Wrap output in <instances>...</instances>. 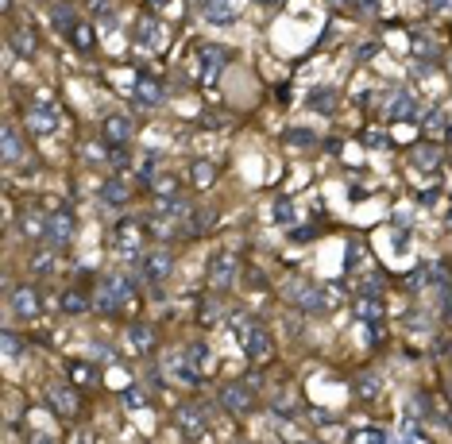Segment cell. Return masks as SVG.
Wrapping results in <instances>:
<instances>
[{
    "label": "cell",
    "mask_w": 452,
    "mask_h": 444,
    "mask_svg": "<svg viewBox=\"0 0 452 444\" xmlns=\"http://www.w3.org/2000/svg\"><path fill=\"white\" fill-rule=\"evenodd\" d=\"M151 213H155L159 220H186V217H190V201H186L182 193H170V197H155Z\"/></svg>",
    "instance_id": "cell-13"
},
{
    "label": "cell",
    "mask_w": 452,
    "mask_h": 444,
    "mask_svg": "<svg viewBox=\"0 0 452 444\" xmlns=\"http://www.w3.org/2000/svg\"><path fill=\"white\" fill-rule=\"evenodd\" d=\"M414 112H418V101H414V93H406V89L391 93V105H386V116H391V120H410Z\"/></svg>",
    "instance_id": "cell-17"
},
{
    "label": "cell",
    "mask_w": 452,
    "mask_h": 444,
    "mask_svg": "<svg viewBox=\"0 0 452 444\" xmlns=\"http://www.w3.org/2000/svg\"><path fill=\"white\" fill-rule=\"evenodd\" d=\"M4 355H8V360H16V355H20V340L12 332H4Z\"/></svg>",
    "instance_id": "cell-44"
},
{
    "label": "cell",
    "mask_w": 452,
    "mask_h": 444,
    "mask_svg": "<svg viewBox=\"0 0 452 444\" xmlns=\"http://www.w3.org/2000/svg\"><path fill=\"white\" fill-rule=\"evenodd\" d=\"M236 275H240V259L232 252H217L209 259V286L213 290H228L236 282Z\"/></svg>",
    "instance_id": "cell-6"
},
{
    "label": "cell",
    "mask_w": 452,
    "mask_h": 444,
    "mask_svg": "<svg viewBox=\"0 0 452 444\" xmlns=\"http://www.w3.org/2000/svg\"><path fill=\"white\" fill-rule=\"evenodd\" d=\"M286 302L298 305L301 313H321V309L333 305L325 293H321V286H310V282H290L286 286Z\"/></svg>",
    "instance_id": "cell-3"
},
{
    "label": "cell",
    "mask_w": 452,
    "mask_h": 444,
    "mask_svg": "<svg viewBox=\"0 0 452 444\" xmlns=\"http://www.w3.org/2000/svg\"><path fill=\"white\" fill-rule=\"evenodd\" d=\"M356 317H360L363 325H379V321H383V305H379V298H360V302H356Z\"/></svg>",
    "instance_id": "cell-26"
},
{
    "label": "cell",
    "mask_w": 452,
    "mask_h": 444,
    "mask_svg": "<svg viewBox=\"0 0 452 444\" xmlns=\"http://www.w3.org/2000/svg\"><path fill=\"white\" fill-rule=\"evenodd\" d=\"M444 317L452 321V286H449V290H444Z\"/></svg>",
    "instance_id": "cell-47"
},
{
    "label": "cell",
    "mask_w": 452,
    "mask_h": 444,
    "mask_svg": "<svg viewBox=\"0 0 452 444\" xmlns=\"http://www.w3.org/2000/svg\"><path fill=\"white\" fill-rule=\"evenodd\" d=\"M140 406H147V394H143L140 386H128L124 390V410H140Z\"/></svg>",
    "instance_id": "cell-37"
},
{
    "label": "cell",
    "mask_w": 452,
    "mask_h": 444,
    "mask_svg": "<svg viewBox=\"0 0 452 444\" xmlns=\"http://www.w3.org/2000/svg\"><path fill=\"white\" fill-rule=\"evenodd\" d=\"M217 398H220V410H228V413H248L251 410V390L243 383H225Z\"/></svg>",
    "instance_id": "cell-9"
},
{
    "label": "cell",
    "mask_w": 452,
    "mask_h": 444,
    "mask_svg": "<svg viewBox=\"0 0 452 444\" xmlns=\"http://www.w3.org/2000/svg\"><path fill=\"white\" fill-rule=\"evenodd\" d=\"M213 220H217V217H213L209 209L193 213V228H190V236H201V232H209V228H213Z\"/></svg>",
    "instance_id": "cell-35"
},
{
    "label": "cell",
    "mask_w": 452,
    "mask_h": 444,
    "mask_svg": "<svg viewBox=\"0 0 452 444\" xmlns=\"http://www.w3.org/2000/svg\"><path fill=\"white\" fill-rule=\"evenodd\" d=\"M128 348H132V352H147L151 344H155V332H151V325H143V321H135V325H128Z\"/></svg>",
    "instance_id": "cell-21"
},
{
    "label": "cell",
    "mask_w": 452,
    "mask_h": 444,
    "mask_svg": "<svg viewBox=\"0 0 452 444\" xmlns=\"http://www.w3.org/2000/svg\"><path fill=\"white\" fill-rule=\"evenodd\" d=\"M128 298H132V282L128 278H100V286L93 290V309L100 313H116L120 305H128Z\"/></svg>",
    "instance_id": "cell-2"
},
{
    "label": "cell",
    "mask_w": 452,
    "mask_h": 444,
    "mask_svg": "<svg viewBox=\"0 0 452 444\" xmlns=\"http://www.w3.org/2000/svg\"><path fill=\"white\" fill-rule=\"evenodd\" d=\"M135 105H140V109H155V105H163V85L151 82V77H140V85H135Z\"/></svg>",
    "instance_id": "cell-20"
},
{
    "label": "cell",
    "mask_w": 452,
    "mask_h": 444,
    "mask_svg": "<svg viewBox=\"0 0 452 444\" xmlns=\"http://www.w3.org/2000/svg\"><path fill=\"white\" fill-rule=\"evenodd\" d=\"M105 139L109 143H128L132 139V120L128 116H109L105 120Z\"/></svg>",
    "instance_id": "cell-22"
},
{
    "label": "cell",
    "mask_w": 452,
    "mask_h": 444,
    "mask_svg": "<svg viewBox=\"0 0 452 444\" xmlns=\"http://www.w3.org/2000/svg\"><path fill=\"white\" fill-rule=\"evenodd\" d=\"M70 39H74V47H77V51H89V47H93V27L77 24V27H74V35H70Z\"/></svg>",
    "instance_id": "cell-36"
},
{
    "label": "cell",
    "mask_w": 452,
    "mask_h": 444,
    "mask_svg": "<svg viewBox=\"0 0 452 444\" xmlns=\"http://www.w3.org/2000/svg\"><path fill=\"white\" fill-rule=\"evenodd\" d=\"M375 51H379V43H368V47H360V59H371Z\"/></svg>",
    "instance_id": "cell-48"
},
{
    "label": "cell",
    "mask_w": 452,
    "mask_h": 444,
    "mask_svg": "<svg viewBox=\"0 0 452 444\" xmlns=\"http://www.w3.org/2000/svg\"><path fill=\"white\" fill-rule=\"evenodd\" d=\"M70 375H74L77 383H97V375H93V367H85V363H70Z\"/></svg>",
    "instance_id": "cell-41"
},
{
    "label": "cell",
    "mask_w": 452,
    "mask_h": 444,
    "mask_svg": "<svg viewBox=\"0 0 452 444\" xmlns=\"http://www.w3.org/2000/svg\"><path fill=\"white\" fill-rule=\"evenodd\" d=\"M437 193H441V190H437V185H429V190L421 193V205H437Z\"/></svg>",
    "instance_id": "cell-46"
},
{
    "label": "cell",
    "mask_w": 452,
    "mask_h": 444,
    "mask_svg": "<svg viewBox=\"0 0 452 444\" xmlns=\"http://www.w3.org/2000/svg\"><path fill=\"white\" fill-rule=\"evenodd\" d=\"M89 4H93L89 12L100 20V24H112V4H109V0H89Z\"/></svg>",
    "instance_id": "cell-40"
},
{
    "label": "cell",
    "mask_w": 452,
    "mask_h": 444,
    "mask_svg": "<svg viewBox=\"0 0 452 444\" xmlns=\"http://www.w3.org/2000/svg\"><path fill=\"white\" fill-rule=\"evenodd\" d=\"M352 390L360 394V398H375V394H379V378L375 375H360L356 383H352Z\"/></svg>",
    "instance_id": "cell-33"
},
{
    "label": "cell",
    "mask_w": 452,
    "mask_h": 444,
    "mask_svg": "<svg viewBox=\"0 0 452 444\" xmlns=\"http://www.w3.org/2000/svg\"><path fill=\"white\" fill-rule=\"evenodd\" d=\"M43 236H47V243H54V247L70 243V236H74V220H70V213H50V217L43 220Z\"/></svg>",
    "instance_id": "cell-10"
},
{
    "label": "cell",
    "mask_w": 452,
    "mask_h": 444,
    "mask_svg": "<svg viewBox=\"0 0 452 444\" xmlns=\"http://www.w3.org/2000/svg\"><path fill=\"white\" fill-rule=\"evenodd\" d=\"M201 16L209 24H232L236 8H232V0H201Z\"/></svg>",
    "instance_id": "cell-18"
},
{
    "label": "cell",
    "mask_w": 452,
    "mask_h": 444,
    "mask_svg": "<svg viewBox=\"0 0 452 444\" xmlns=\"http://www.w3.org/2000/svg\"><path fill=\"white\" fill-rule=\"evenodd\" d=\"M306 444H313V441H306Z\"/></svg>",
    "instance_id": "cell-55"
},
{
    "label": "cell",
    "mask_w": 452,
    "mask_h": 444,
    "mask_svg": "<svg viewBox=\"0 0 452 444\" xmlns=\"http://www.w3.org/2000/svg\"><path fill=\"white\" fill-rule=\"evenodd\" d=\"M228 62V51L225 47H201V77L205 82H213V77L220 74V66Z\"/></svg>",
    "instance_id": "cell-16"
},
{
    "label": "cell",
    "mask_w": 452,
    "mask_h": 444,
    "mask_svg": "<svg viewBox=\"0 0 452 444\" xmlns=\"http://www.w3.org/2000/svg\"><path fill=\"white\" fill-rule=\"evenodd\" d=\"M271 217H275V224L290 228L294 224V201H290V197H278V201L271 205Z\"/></svg>",
    "instance_id": "cell-30"
},
{
    "label": "cell",
    "mask_w": 452,
    "mask_h": 444,
    "mask_svg": "<svg viewBox=\"0 0 452 444\" xmlns=\"http://www.w3.org/2000/svg\"><path fill=\"white\" fill-rule=\"evenodd\" d=\"M449 224H452V213H449Z\"/></svg>",
    "instance_id": "cell-54"
},
{
    "label": "cell",
    "mask_w": 452,
    "mask_h": 444,
    "mask_svg": "<svg viewBox=\"0 0 452 444\" xmlns=\"http://www.w3.org/2000/svg\"><path fill=\"white\" fill-rule=\"evenodd\" d=\"M20 155H24V143H20V132L16 128H4V162H20Z\"/></svg>",
    "instance_id": "cell-29"
},
{
    "label": "cell",
    "mask_w": 452,
    "mask_h": 444,
    "mask_svg": "<svg viewBox=\"0 0 452 444\" xmlns=\"http://www.w3.org/2000/svg\"><path fill=\"white\" fill-rule=\"evenodd\" d=\"M178 429H182L186 436H201L209 429V410H205V406H182V410H178Z\"/></svg>",
    "instance_id": "cell-14"
},
{
    "label": "cell",
    "mask_w": 452,
    "mask_h": 444,
    "mask_svg": "<svg viewBox=\"0 0 452 444\" xmlns=\"http://www.w3.org/2000/svg\"><path fill=\"white\" fill-rule=\"evenodd\" d=\"M398 444H414V433H402V436H398Z\"/></svg>",
    "instance_id": "cell-52"
},
{
    "label": "cell",
    "mask_w": 452,
    "mask_h": 444,
    "mask_svg": "<svg viewBox=\"0 0 452 444\" xmlns=\"http://www.w3.org/2000/svg\"><path fill=\"white\" fill-rule=\"evenodd\" d=\"M12 47H16L20 54H31L35 51V31L31 27H16V31H12Z\"/></svg>",
    "instance_id": "cell-31"
},
{
    "label": "cell",
    "mask_w": 452,
    "mask_h": 444,
    "mask_svg": "<svg viewBox=\"0 0 452 444\" xmlns=\"http://www.w3.org/2000/svg\"><path fill=\"white\" fill-rule=\"evenodd\" d=\"M50 24L59 27V31L74 35V27H77V20H74V8H70V4H54V8H50Z\"/></svg>",
    "instance_id": "cell-27"
},
{
    "label": "cell",
    "mask_w": 452,
    "mask_h": 444,
    "mask_svg": "<svg viewBox=\"0 0 452 444\" xmlns=\"http://www.w3.org/2000/svg\"><path fill=\"white\" fill-rule=\"evenodd\" d=\"M167 375L174 378V383H186V386H197L201 383V371L186 360V348H182V352H170L167 355Z\"/></svg>",
    "instance_id": "cell-11"
},
{
    "label": "cell",
    "mask_w": 452,
    "mask_h": 444,
    "mask_svg": "<svg viewBox=\"0 0 452 444\" xmlns=\"http://www.w3.org/2000/svg\"><path fill=\"white\" fill-rule=\"evenodd\" d=\"M112 247H116L124 259H140V255H143V228H140V220H120V224L112 228Z\"/></svg>",
    "instance_id": "cell-4"
},
{
    "label": "cell",
    "mask_w": 452,
    "mask_h": 444,
    "mask_svg": "<svg viewBox=\"0 0 452 444\" xmlns=\"http://www.w3.org/2000/svg\"><path fill=\"white\" fill-rule=\"evenodd\" d=\"M356 4H360L363 16H379V12H383V8H379V0H356Z\"/></svg>",
    "instance_id": "cell-45"
},
{
    "label": "cell",
    "mask_w": 452,
    "mask_h": 444,
    "mask_svg": "<svg viewBox=\"0 0 452 444\" xmlns=\"http://www.w3.org/2000/svg\"><path fill=\"white\" fill-rule=\"evenodd\" d=\"M360 444H386V433H383V429H363Z\"/></svg>",
    "instance_id": "cell-42"
},
{
    "label": "cell",
    "mask_w": 452,
    "mask_h": 444,
    "mask_svg": "<svg viewBox=\"0 0 452 444\" xmlns=\"http://www.w3.org/2000/svg\"><path fill=\"white\" fill-rule=\"evenodd\" d=\"M59 309H62V313H85V309H89V298H85L77 286H70V290H62Z\"/></svg>",
    "instance_id": "cell-23"
},
{
    "label": "cell",
    "mask_w": 452,
    "mask_h": 444,
    "mask_svg": "<svg viewBox=\"0 0 452 444\" xmlns=\"http://www.w3.org/2000/svg\"><path fill=\"white\" fill-rule=\"evenodd\" d=\"M12 317H20V321L39 317V293H35L31 286H16V290H12Z\"/></svg>",
    "instance_id": "cell-12"
},
{
    "label": "cell",
    "mask_w": 452,
    "mask_h": 444,
    "mask_svg": "<svg viewBox=\"0 0 452 444\" xmlns=\"http://www.w3.org/2000/svg\"><path fill=\"white\" fill-rule=\"evenodd\" d=\"M444 139H449V143H452V128H449V132H444Z\"/></svg>",
    "instance_id": "cell-53"
},
{
    "label": "cell",
    "mask_w": 452,
    "mask_h": 444,
    "mask_svg": "<svg viewBox=\"0 0 452 444\" xmlns=\"http://www.w3.org/2000/svg\"><path fill=\"white\" fill-rule=\"evenodd\" d=\"M31 270H35V275H50V270H54V255H50V252H39V255L31 259Z\"/></svg>",
    "instance_id": "cell-39"
},
{
    "label": "cell",
    "mask_w": 452,
    "mask_h": 444,
    "mask_svg": "<svg viewBox=\"0 0 452 444\" xmlns=\"http://www.w3.org/2000/svg\"><path fill=\"white\" fill-rule=\"evenodd\" d=\"M286 143H290V147H313L317 135H313L310 128H290V132H286Z\"/></svg>",
    "instance_id": "cell-32"
},
{
    "label": "cell",
    "mask_w": 452,
    "mask_h": 444,
    "mask_svg": "<svg viewBox=\"0 0 452 444\" xmlns=\"http://www.w3.org/2000/svg\"><path fill=\"white\" fill-rule=\"evenodd\" d=\"M135 43H140L143 51H159V47H163V24H159V20H151V16H143L140 31H135Z\"/></svg>",
    "instance_id": "cell-15"
},
{
    "label": "cell",
    "mask_w": 452,
    "mask_h": 444,
    "mask_svg": "<svg viewBox=\"0 0 452 444\" xmlns=\"http://www.w3.org/2000/svg\"><path fill=\"white\" fill-rule=\"evenodd\" d=\"M170 267H174V255H170L167 247H155V252L143 255L140 275H143V282H163V278L170 275Z\"/></svg>",
    "instance_id": "cell-8"
},
{
    "label": "cell",
    "mask_w": 452,
    "mask_h": 444,
    "mask_svg": "<svg viewBox=\"0 0 452 444\" xmlns=\"http://www.w3.org/2000/svg\"><path fill=\"white\" fill-rule=\"evenodd\" d=\"M414 167H418V170H437V167H441V151L429 147V143H421L418 151H414Z\"/></svg>",
    "instance_id": "cell-28"
},
{
    "label": "cell",
    "mask_w": 452,
    "mask_h": 444,
    "mask_svg": "<svg viewBox=\"0 0 452 444\" xmlns=\"http://www.w3.org/2000/svg\"><path fill=\"white\" fill-rule=\"evenodd\" d=\"M31 444H59V441H50V436H43V433H39V436H31Z\"/></svg>",
    "instance_id": "cell-51"
},
{
    "label": "cell",
    "mask_w": 452,
    "mask_h": 444,
    "mask_svg": "<svg viewBox=\"0 0 452 444\" xmlns=\"http://www.w3.org/2000/svg\"><path fill=\"white\" fill-rule=\"evenodd\" d=\"M360 139H363V147H371V151H383L386 143H391V139H386L383 132H375V128H368V132H363Z\"/></svg>",
    "instance_id": "cell-38"
},
{
    "label": "cell",
    "mask_w": 452,
    "mask_h": 444,
    "mask_svg": "<svg viewBox=\"0 0 452 444\" xmlns=\"http://www.w3.org/2000/svg\"><path fill=\"white\" fill-rule=\"evenodd\" d=\"M441 128H444V112L433 109V112L425 116V132H441Z\"/></svg>",
    "instance_id": "cell-43"
},
{
    "label": "cell",
    "mask_w": 452,
    "mask_h": 444,
    "mask_svg": "<svg viewBox=\"0 0 452 444\" xmlns=\"http://www.w3.org/2000/svg\"><path fill=\"white\" fill-rule=\"evenodd\" d=\"M306 105H310L313 112H321V116H333L336 105H340V97H336V89H310V97H306Z\"/></svg>",
    "instance_id": "cell-19"
},
{
    "label": "cell",
    "mask_w": 452,
    "mask_h": 444,
    "mask_svg": "<svg viewBox=\"0 0 452 444\" xmlns=\"http://www.w3.org/2000/svg\"><path fill=\"white\" fill-rule=\"evenodd\" d=\"M74 444H93V433H77V436H74Z\"/></svg>",
    "instance_id": "cell-49"
},
{
    "label": "cell",
    "mask_w": 452,
    "mask_h": 444,
    "mask_svg": "<svg viewBox=\"0 0 452 444\" xmlns=\"http://www.w3.org/2000/svg\"><path fill=\"white\" fill-rule=\"evenodd\" d=\"M190 174H193V182H197V185H209L213 178H217V167L201 159V162H193V170H190Z\"/></svg>",
    "instance_id": "cell-34"
},
{
    "label": "cell",
    "mask_w": 452,
    "mask_h": 444,
    "mask_svg": "<svg viewBox=\"0 0 452 444\" xmlns=\"http://www.w3.org/2000/svg\"><path fill=\"white\" fill-rule=\"evenodd\" d=\"M47 402H50V410L62 413V418H74V413L82 410V402H77L74 386H70L66 378H54V383L47 386Z\"/></svg>",
    "instance_id": "cell-7"
},
{
    "label": "cell",
    "mask_w": 452,
    "mask_h": 444,
    "mask_svg": "<svg viewBox=\"0 0 452 444\" xmlns=\"http://www.w3.org/2000/svg\"><path fill=\"white\" fill-rule=\"evenodd\" d=\"M147 8H151V12H159V8H167V0H147Z\"/></svg>",
    "instance_id": "cell-50"
},
{
    "label": "cell",
    "mask_w": 452,
    "mask_h": 444,
    "mask_svg": "<svg viewBox=\"0 0 452 444\" xmlns=\"http://www.w3.org/2000/svg\"><path fill=\"white\" fill-rule=\"evenodd\" d=\"M128 197H132V193H128V185H124V182H116V178L100 185V201H105V205H112V209H120V205H124Z\"/></svg>",
    "instance_id": "cell-25"
},
{
    "label": "cell",
    "mask_w": 452,
    "mask_h": 444,
    "mask_svg": "<svg viewBox=\"0 0 452 444\" xmlns=\"http://www.w3.org/2000/svg\"><path fill=\"white\" fill-rule=\"evenodd\" d=\"M186 360H190L193 367L201 371V375H209V371H213V352H209V344H190V348H186Z\"/></svg>",
    "instance_id": "cell-24"
},
{
    "label": "cell",
    "mask_w": 452,
    "mask_h": 444,
    "mask_svg": "<svg viewBox=\"0 0 452 444\" xmlns=\"http://www.w3.org/2000/svg\"><path fill=\"white\" fill-rule=\"evenodd\" d=\"M54 128H59V105L47 101V97L31 101V109H27V132H35V135H50Z\"/></svg>",
    "instance_id": "cell-5"
},
{
    "label": "cell",
    "mask_w": 452,
    "mask_h": 444,
    "mask_svg": "<svg viewBox=\"0 0 452 444\" xmlns=\"http://www.w3.org/2000/svg\"><path fill=\"white\" fill-rule=\"evenodd\" d=\"M232 325H236V336H240V348L251 363H263L271 355V332L251 317V313H232Z\"/></svg>",
    "instance_id": "cell-1"
}]
</instances>
